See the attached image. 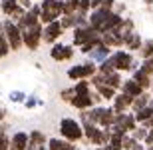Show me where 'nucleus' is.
Listing matches in <instances>:
<instances>
[{
  "label": "nucleus",
  "mask_w": 153,
  "mask_h": 150,
  "mask_svg": "<svg viewBox=\"0 0 153 150\" xmlns=\"http://www.w3.org/2000/svg\"><path fill=\"white\" fill-rule=\"evenodd\" d=\"M109 52H111V50L102 42V44L96 46L88 56H90V62H103V60H108V58H109Z\"/></svg>",
  "instance_id": "2eb2a0df"
},
{
  "label": "nucleus",
  "mask_w": 153,
  "mask_h": 150,
  "mask_svg": "<svg viewBox=\"0 0 153 150\" xmlns=\"http://www.w3.org/2000/svg\"><path fill=\"white\" fill-rule=\"evenodd\" d=\"M10 150H28V134L16 132L10 138Z\"/></svg>",
  "instance_id": "dca6fc26"
},
{
  "label": "nucleus",
  "mask_w": 153,
  "mask_h": 150,
  "mask_svg": "<svg viewBox=\"0 0 153 150\" xmlns=\"http://www.w3.org/2000/svg\"><path fill=\"white\" fill-rule=\"evenodd\" d=\"M16 2H18V4H20V6H22L24 10H26V8H28V6L32 4V0H16Z\"/></svg>",
  "instance_id": "e433bc0d"
},
{
  "label": "nucleus",
  "mask_w": 153,
  "mask_h": 150,
  "mask_svg": "<svg viewBox=\"0 0 153 150\" xmlns=\"http://www.w3.org/2000/svg\"><path fill=\"white\" fill-rule=\"evenodd\" d=\"M131 80L137 82V84H139V86H141L143 90L151 86V78H149V76H145L143 72H139V70H135V74H133V78H131Z\"/></svg>",
  "instance_id": "5701e85b"
},
{
  "label": "nucleus",
  "mask_w": 153,
  "mask_h": 150,
  "mask_svg": "<svg viewBox=\"0 0 153 150\" xmlns=\"http://www.w3.org/2000/svg\"><path fill=\"white\" fill-rule=\"evenodd\" d=\"M133 144H135V140L131 138V136H127V134H125L123 140H121V150H131V148H133Z\"/></svg>",
  "instance_id": "473e14b6"
},
{
  "label": "nucleus",
  "mask_w": 153,
  "mask_h": 150,
  "mask_svg": "<svg viewBox=\"0 0 153 150\" xmlns=\"http://www.w3.org/2000/svg\"><path fill=\"white\" fill-rule=\"evenodd\" d=\"M2 32H4L6 40H8L10 50H18V48L22 46V30L18 28L12 20H6V22L2 24Z\"/></svg>",
  "instance_id": "39448f33"
},
{
  "label": "nucleus",
  "mask_w": 153,
  "mask_h": 150,
  "mask_svg": "<svg viewBox=\"0 0 153 150\" xmlns=\"http://www.w3.org/2000/svg\"><path fill=\"white\" fill-rule=\"evenodd\" d=\"M82 128H84V138H88L91 144L108 146L109 136H111V130H103V128L96 126V124H90V122H84Z\"/></svg>",
  "instance_id": "7ed1b4c3"
},
{
  "label": "nucleus",
  "mask_w": 153,
  "mask_h": 150,
  "mask_svg": "<svg viewBox=\"0 0 153 150\" xmlns=\"http://www.w3.org/2000/svg\"><path fill=\"white\" fill-rule=\"evenodd\" d=\"M145 62H147L149 66H151V68H153V56H151V58H147V60H145Z\"/></svg>",
  "instance_id": "a19ab883"
},
{
  "label": "nucleus",
  "mask_w": 153,
  "mask_h": 150,
  "mask_svg": "<svg viewBox=\"0 0 153 150\" xmlns=\"http://www.w3.org/2000/svg\"><path fill=\"white\" fill-rule=\"evenodd\" d=\"M60 134L66 142L74 144V142L84 138V128L76 118H62L60 120Z\"/></svg>",
  "instance_id": "f257e3e1"
},
{
  "label": "nucleus",
  "mask_w": 153,
  "mask_h": 150,
  "mask_svg": "<svg viewBox=\"0 0 153 150\" xmlns=\"http://www.w3.org/2000/svg\"><path fill=\"white\" fill-rule=\"evenodd\" d=\"M8 98H10L12 102H24V100H26V92H22V90H14V92H10Z\"/></svg>",
  "instance_id": "7c9ffc66"
},
{
  "label": "nucleus",
  "mask_w": 153,
  "mask_h": 150,
  "mask_svg": "<svg viewBox=\"0 0 153 150\" xmlns=\"http://www.w3.org/2000/svg\"><path fill=\"white\" fill-rule=\"evenodd\" d=\"M114 4H115V0H102V6H100V8L111 12V6H114Z\"/></svg>",
  "instance_id": "f704fd0d"
},
{
  "label": "nucleus",
  "mask_w": 153,
  "mask_h": 150,
  "mask_svg": "<svg viewBox=\"0 0 153 150\" xmlns=\"http://www.w3.org/2000/svg\"><path fill=\"white\" fill-rule=\"evenodd\" d=\"M42 100H38L36 98V96H30V98H26L24 100V106H26V108H34V106H42Z\"/></svg>",
  "instance_id": "2f4dec72"
},
{
  "label": "nucleus",
  "mask_w": 153,
  "mask_h": 150,
  "mask_svg": "<svg viewBox=\"0 0 153 150\" xmlns=\"http://www.w3.org/2000/svg\"><path fill=\"white\" fill-rule=\"evenodd\" d=\"M8 52H10V46H8V40H6L4 32H0V58L8 56Z\"/></svg>",
  "instance_id": "c85d7f7f"
},
{
  "label": "nucleus",
  "mask_w": 153,
  "mask_h": 150,
  "mask_svg": "<svg viewBox=\"0 0 153 150\" xmlns=\"http://www.w3.org/2000/svg\"><path fill=\"white\" fill-rule=\"evenodd\" d=\"M102 76V74H100ZM102 82L105 84V86H109V88H119L121 86V78H119V74L117 72H114V74H108V76H102Z\"/></svg>",
  "instance_id": "4be33fe9"
},
{
  "label": "nucleus",
  "mask_w": 153,
  "mask_h": 150,
  "mask_svg": "<svg viewBox=\"0 0 153 150\" xmlns=\"http://www.w3.org/2000/svg\"><path fill=\"white\" fill-rule=\"evenodd\" d=\"M143 2H145V4H153V0H143Z\"/></svg>",
  "instance_id": "c03bdc74"
},
{
  "label": "nucleus",
  "mask_w": 153,
  "mask_h": 150,
  "mask_svg": "<svg viewBox=\"0 0 153 150\" xmlns=\"http://www.w3.org/2000/svg\"><path fill=\"white\" fill-rule=\"evenodd\" d=\"M62 16V0H42L40 4V24H52Z\"/></svg>",
  "instance_id": "f03ea898"
},
{
  "label": "nucleus",
  "mask_w": 153,
  "mask_h": 150,
  "mask_svg": "<svg viewBox=\"0 0 153 150\" xmlns=\"http://www.w3.org/2000/svg\"><path fill=\"white\" fill-rule=\"evenodd\" d=\"M50 56L58 62H64V60H72L74 56V48L68 46V44H54L50 50Z\"/></svg>",
  "instance_id": "9d476101"
},
{
  "label": "nucleus",
  "mask_w": 153,
  "mask_h": 150,
  "mask_svg": "<svg viewBox=\"0 0 153 150\" xmlns=\"http://www.w3.org/2000/svg\"><path fill=\"white\" fill-rule=\"evenodd\" d=\"M4 116H6V112H4V110H0V122L4 120Z\"/></svg>",
  "instance_id": "79ce46f5"
},
{
  "label": "nucleus",
  "mask_w": 153,
  "mask_h": 150,
  "mask_svg": "<svg viewBox=\"0 0 153 150\" xmlns=\"http://www.w3.org/2000/svg\"><path fill=\"white\" fill-rule=\"evenodd\" d=\"M145 136H147V128H143V126L135 128V130L131 132V138L135 140V142H139V140H145Z\"/></svg>",
  "instance_id": "c756f323"
},
{
  "label": "nucleus",
  "mask_w": 153,
  "mask_h": 150,
  "mask_svg": "<svg viewBox=\"0 0 153 150\" xmlns=\"http://www.w3.org/2000/svg\"><path fill=\"white\" fill-rule=\"evenodd\" d=\"M145 146H153V130H147V136H145Z\"/></svg>",
  "instance_id": "c9c22d12"
},
{
  "label": "nucleus",
  "mask_w": 153,
  "mask_h": 150,
  "mask_svg": "<svg viewBox=\"0 0 153 150\" xmlns=\"http://www.w3.org/2000/svg\"><path fill=\"white\" fill-rule=\"evenodd\" d=\"M90 6L96 10V8H100V6H102V0H90Z\"/></svg>",
  "instance_id": "58836bf2"
},
{
  "label": "nucleus",
  "mask_w": 153,
  "mask_h": 150,
  "mask_svg": "<svg viewBox=\"0 0 153 150\" xmlns=\"http://www.w3.org/2000/svg\"><path fill=\"white\" fill-rule=\"evenodd\" d=\"M149 104V94L147 92H143L141 96H137V98H133V104H131V108L135 110H141V108H145V106H147Z\"/></svg>",
  "instance_id": "b1692460"
},
{
  "label": "nucleus",
  "mask_w": 153,
  "mask_h": 150,
  "mask_svg": "<svg viewBox=\"0 0 153 150\" xmlns=\"http://www.w3.org/2000/svg\"><path fill=\"white\" fill-rule=\"evenodd\" d=\"M0 10L4 12L6 16H12V18H20L24 12H26L16 0H2V2H0Z\"/></svg>",
  "instance_id": "f8f14e48"
},
{
  "label": "nucleus",
  "mask_w": 153,
  "mask_h": 150,
  "mask_svg": "<svg viewBox=\"0 0 153 150\" xmlns=\"http://www.w3.org/2000/svg\"><path fill=\"white\" fill-rule=\"evenodd\" d=\"M96 40H102V34H97L94 28L90 26H84V28H76L74 30V44L76 46H84L88 42H96Z\"/></svg>",
  "instance_id": "1a4fd4ad"
},
{
  "label": "nucleus",
  "mask_w": 153,
  "mask_h": 150,
  "mask_svg": "<svg viewBox=\"0 0 153 150\" xmlns=\"http://www.w3.org/2000/svg\"><path fill=\"white\" fill-rule=\"evenodd\" d=\"M64 32L62 28V24H60V20H56V22H52V24H46L44 30H42V38H44L46 42H56L58 38H60V34Z\"/></svg>",
  "instance_id": "9b49d317"
},
{
  "label": "nucleus",
  "mask_w": 153,
  "mask_h": 150,
  "mask_svg": "<svg viewBox=\"0 0 153 150\" xmlns=\"http://www.w3.org/2000/svg\"><path fill=\"white\" fill-rule=\"evenodd\" d=\"M46 136L40 130H32V132L28 134V150H36V148H40V146H44L46 144Z\"/></svg>",
  "instance_id": "a211bd4d"
},
{
  "label": "nucleus",
  "mask_w": 153,
  "mask_h": 150,
  "mask_svg": "<svg viewBox=\"0 0 153 150\" xmlns=\"http://www.w3.org/2000/svg\"><path fill=\"white\" fill-rule=\"evenodd\" d=\"M123 44L127 46V50H141L143 40H141V36L137 34V32H131L129 36H125V38H123Z\"/></svg>",
  "instance_id": "aec40b11"
},
{
  "label": "nucleus",
  "mask_w": 153,
  "mask_h": 150,
  "mask_svg": "<svg viewBox=\"0 0 153 150\" xmlns=\"http://www.w3.org/2000/svg\"><path fill=\"white\" fill-rule=\"evenodd\" d=\"M109 60H111V64H114L115 72H119V70H137V62L133 60V56H131L129 52H123V50H117L114 52L111 56H109Z\"/></svg>",
  "instance_id": "0eeeda50"
},
{
  "label": "nucleus",
  "mask_w": 153,
  "mask_h": 150,
  "mask_svg": "<svg viewBox=\"0 0 153 150\" xmlns=\"http://www.w3.org/2000/svg\"><path fill=\"white\" fill-rule=\"evenodd\" d=\"M147 106H149V108L153 110V98H149V104H147Z\"/></svg>",
  "instance_id": "37998d69"
},
{
  "label": "nucleus",
  "mask_w": 153,
  "mask_h": 150,
  "mask_svg": "<svg viewBox=\"0 0 153 150\" xmlns=\"http://www.w3.org/2000/svg\"><path fill=\"white\" fill-rule=\"evenodd\" d=\"M74 96H76L74 88H66V90H64V92H62V100H66V102H70V100L74 98Z\"/></svg>",
  "instance_id": "72a5a7b5"
},
{
  "label": "nucleus",
  "mask_w": 153,
  "mask_h": 150,
  "mask_svg": "<svg viewBox=\"0 0 153 150\" xmlns=\"http://www.w3.org/2000/svg\"><path fill=\"white\" fill-rule=\"evenodd\" d=\"M145 150H153V146H147V148H145Z\"/></svg>",
  "instance_id": "49530a36"
},
{
  "label": "nucleus",
  "mask_w": 153,
  "mask_h": 150,
  "mask_svg": "<svg viewBox=\"0 0 153 150\" xmlns=\"http://www.w3.org/2000/svg\"><path fill=\"white\" fill-rule=\"evenodd\" d=\"M102 42H103L108 48H109V46H121V44H123V38L119 36L117 30H111V32H108V34L102 36Z\"/></svg>",
  "instance_id": "6ab92c4d"
},
{
  "label": "nucleus",
  "mask_w": 153,
  "mask_h": 150,
  "mask_svg": "<svg viewBox=\"0 0 153 150\" xmlns=\"http://www.w3.org/2000/svg\"><path fill=\"white\" fill-rule=\"evenodd\" d=\"M70 104L74 106V108H78V110H90L91 108V104H94V96H91L90 92L88 94H76L74 98L70 100Z\"/></svg>",
  "instance_id": "4468645a"
},
{
  "label": "nucleus",
  "mask_w": 153,
  "mask_h": 150,
  "mask_svg": "<svg viewBox=\"0 0 153 150\" xmlns=\"http://www.w3.org/2000/svg\"><path fill=\"white\" fill-rule=\"evenodd\" d=\"M42 30H44L42 24H36V26H32L28 30H22V44L28 46L30 50H36L40 46V42H42Z\"/></svg>",
  "instance_id": "6e6552de"
},
{
  "label": "nucleus",
  "mask_w": 153,
  "mask_h": 150,
  "mask_svg": "<svg viewBox=\"0 0 153 150\" xmlns=\"http://www.w3.org/2000/svg\"><path fill=\"white\" fill-rule=\"evenodd\" d=\"M97 150H108V146H100V148H97Z\"/></svg>",
  "instance_id": "a18cd8bd"
},
{
  "label": "nucleus",
  "mask_w": 153,
  "mask_h": 150,
  "mask_svg": "<svg viewBox=\"0 0 153 150\" xmlns=\"http://www.w3.org/2000/svg\"><path fill=\"white\" fill-rule=\"evenodd\" d=\"M141 126H143V128H147V130H153V116H151V118H149L147 122H143Z\"/></svg>",
  "instance_id": "4c0bfd02"
},
{
  "label": "nucleus",
  "mask_w": 153,
  "mask_h": 150,
  "mask_svg": "<svg viewBox=\"0 0 153 150\" xmlns=\"http://www.w3.org/2000/svg\"><path fill=\"white\" fill-rule=\"evenodd\" d=\"M0 150H10V138L6 136L4 124H0Z\"/></svg>",
  "instance_id": "a878e982"
},
{
  "label": "nucleus",
  "mask_w": 153,
  "mask_h": 150,
  "mask_svg": "<svg viewBox=\"0 0 153 150\" xmlns=\"http://www.w3.org/2000/svg\"><path fill=\"white\" fill-rule=\"evenodd\" d=\"M48 150H76V146L70 144V142H66V140L50 138L48 140Z\"/></svg>",
  "instance_id": "412c9836"
},
{
  "label": "nucleus",
  "mask_w": 153,
  "mask_h": 150,
  "mask_svg": "<svg viewBox=\"0 0 153 150\" xmlns=\"http://www.w3.org/2000/svg\"><path fill=\"white\" fill-rule=\"evenodd\" d=\"M135 128H137L135 126V116L123 112V114H115L114 124H111L109 130H111L114 134H121V136H125L127 132H133Z\"/></svg>",
  "instance_id": "20e7f679"
},
{
  "label": "nucleus",
  "mask_w": 153,
  "mask_h": 150,
  "mask_svg": "<svg viewBox=\"0 0 153 150\" xmlns=\"http://www.w3.org/2000/svg\"><path fill=\"white\" fill-rule=\"evenodd\" d=\"M131 104H133V98H131V96H127V94H123V92H119V94H115L111 110H114V114H123L125 108H129Z\"/></svg>",
  "instance_id": "ddd939ff"
},
{
  "label": "nucleus",
  "mask_w": 153,
  "mask_h": 150,
  "mask_svg": "<svg viewBox=\"0 0 153 150\" xmlns=\"http://www.w3.org/2000/svg\"><path fill=\"white\" fill-rule=\"evenodd\" d=\"M133 116H135V122H141V124H143V122H147L149 118H151V116H153V110L149 108V106H145V108L137 110V112H135V114H133Z\"/></svg>",
  "instance_id": "393cba45"
},
{
  "label": "nucleus",
  "mask_w": 153,
  "mask_h": 150,
  "mask_svg": "<svg viewBox=\"0 0 153 150\" xmlns=\"http://www.w3.org/2000/svg\"><path fill=\"white\" fill-rule=\"evenodd\" d=\"M121 88H123V94H127V96H131V98H137V96H141L143 94V88L137 84V82H133L129 78V80L121 82Z\"/></svg>",
  "instance_id": "f3484780"
},
{
  "label": "nucleus",
  "mask_w": 153,
  "mask_h": 150,
  "mask_svg": "<svg viewBox=\"0 0 153 150\" xmlns=\"http://www.w3.org/2000/svg\"><path fill=\"white\" fill-rule=\"evenodd\" d=\"M115 72V68H114V64H111V60H103L102 64H100V74L102 76H108V74H114Z\"/></svg>",
  "instance_id": "bb28decb"
},
{
  "label": "nucleus",
  "mask_w": 153,
  "mask_h": 150,
  "mask_svg": "<svg viewBox=\"0 0 153 150\" xmlns=\"http://www.w3.org/2000/svg\"><path fill=\"white\" fill-rule=\"evenodd\" d=\"M97 72L96 64L94 62H82V64H76V66H72V68L68 70V78H72V80H88V78H91V76Z\"/></svg>",
  "instance_id": "423d86ee"
},
{
  "label": "nucleus",
  "mask_w": 153,
  "mask_h": 150,
  "mask_svg": "<svg viewBox=\"0 0 153 150\" xmlns=\"http://www.w3.org/2000/svg\"><path fill=\"white\" fill-rule=\"evenodd\" d=\"M131 150H145V146L141 144V142H135V144H133V148Z\"/></svg>",
  "instance_id": "ea45409f"
},
{
  "label": "nucleus",
  "mask_w": 153,
  "mask_h": 150,
  "mask_svg": "<svg viewBox=\"0 0 153 150\" xmlns=\"http://www.w3.org/2000/svg\"><path fill=\"white\" fill-rule=\"evenodd\" d=\"M141 56L145 58V60L153 56V40H145L141 44Z\"/></svg>",
  "instance_id": "cd10ccee"
}]
</instances>
